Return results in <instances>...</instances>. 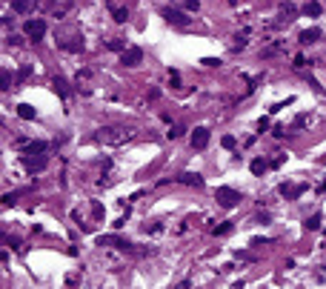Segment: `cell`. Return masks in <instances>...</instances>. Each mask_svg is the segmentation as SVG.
<instances>
[{
    "instance_id": "cell-25",
    "label": "cell",
    "mask_w": 326,
    "mask_h": 289,
    "mask_svg": "<svg viewBox=\"0 0 326 289\" xmlns=\"http://www.w3.org/2000/svg\"><path fill=\"white\" fill-rule=\"evenodd\" d=\"M26 192H29V189H20V192H12V195H3V206H12L17 198H20V195H26Z\"/></svg>"
},
{
    "instance_id": "cell-27",
    "label": "cell",
    "mask_w": 326,
    "mask_h": 289,
    "mask_svg": "<svg viewBox=\"0 0 326 289\" xmlns=\"http://www.w3.org/2000/svg\"><path fill=\"white\" fill-rule=\"evenodd\" d=\"M178 3L186 9V12H197V9H200V3H197V0H178Z\"/></svg>"
},
{
    "instance_id": "cell-18",
    "label": "cell",
    "mask_w": 326,
    "mask_h": 289,
    "mask_svg": "<svg viewBox=\"0 0 326 289\" xmlns=\"http://www.w3.org/2000/svg\"><path fill=\"white\" fill-rule=\"evenodd\" d=\"M321 12H324V6H321L318 0H309V3H306V6L300 9V15H306V17H318Z\"/></svg>"
},
{
    "instance_id": "cell-6",
    "label": "cell",
    "mask_w": 326,
    "mask_h": 289,
    "mask_svg": "<svg viewBox=\"0 0 326 289\" xmlns=\"http://www.w3.org/2000/svg\"><path fill=\"white\" fill-rule=\"evenodd\" d=\"M23 34L32 37V40H43V34H46V20H43V17L26 20V23H23Z\"/></svg>"
},
{
    "instance_id": "cell-30",
    "label": "cell",
    "mask_w": 326,
    "mask_h": 289,
    "mask_svg": "<svg viewBox=\"0 0 326 289\" xmlns=\"http://www.w3.org/2000/svg\"><path fill=\"white\" fill-rule=\"evenodd\" d=\"M0 80H3V89H12V78H9V69L0 72Z\"/></svg>"
},
{
    "instance_id": "cell-13",
    "label": "cell",
    "mask_w": 326,
    "mask_h": 289,
    "mask_svg": "<svg viewBox=\"0 0 326 289\" xmlns=\"http://www.w3.org/2000/svg\"><path fill=\"white\" fill-rule=\"evenodd\" d=\"M52 86H54V92H57L63 101H69V98H72V83H69L66 78H60V75H57V78H52Z\"/></svg>"
},
{
    "instance_id": "cell-22",
    "label": "cell",
    "mask_w": 326,
    "mask_h": 289,
    "mask_svg": "<svg viewBox=\"0 0 326 289\" xmlns=\"http://www.w3.org/2000/svg\"><path fill=\"white\" fill-rule=\"evenodd\" d=\"M106 49L109 52H126V40H120V37H112V40H106Z\"/></svg>"
},
{
    "instance_id": "cell-33",
    "label": "cell",
    "mask_w": 326,
    "mask_h": 289,
    "mask_svg": "<svg viewBox=\"0 0 326 289\" xmlns=\"http://www.w3.org/2000/svg\"><path fill=\"white\" fill-rule=\"evenodd\" d=\"M235 255L241 258V261H255V255H252V252H241V249H238V252H235Z\"/></svg>"
},
{
    "instance_id": "cell-20",
    "label": "cell",
    "mask_w": 326,
    "mask_h": 289,
    "mask_svg": "<svg viewBox=\"0 0 326 289\" xmlns=\"http://www.w3.org/2000/svg\"><path fill=\"white\" fill-rule=\"evenodd\" d=\"M269 166H272V163H266L263 158H255V160L249 163V169H252V175H266V172H269Z\"/></svg>"
},
{
    "instance_id": "cell-37",
    "label": "cell",
    "mask_w": 326,
    "mask_h": 289,
    "mask_svg": "<svg viewBox=\"0 0 326 289\" xmlns=\"http://www.w3.org/2000/svg\"><path fill=\"white\" fill-rule=\"evenodd\" d=\"M295 66L303 69V66H306V57H303V54H298V57H295Z\"/></svg>"
},
{
    "instance_id": "cell-7",
    "label": "cell",
    "mask_w": 326,
    "mask_h": 289,
    "mask_svg": "<svg viewBox=\"0 0 326 289\" xmlns=\"http://www.w3.org/2000/svg\"><path fill=\"white\" fill-rule=\"evenodd\" d=\"M120 63L129 66V69L140 66V63H143V49H140V46H129L126 52H120Z\"/></svg>"
},
{
    "instance_id": "cell-23",
    "label": "cell",
    "mask_w": 326,
    "mask_h": 289,
    "mask_svg": "<svg viewBox=\"0 0 326 289\" xmlns=\"http://www.w3.org/2000/svg\"><path fill=\"white\" fill-rule=\"evenodd\" d=\"M321 223H324V218H321V215H318V212H315V215H312V218H306V221H303V226H306V229H309V232H318V229H321Z\"/></svg>"
},
{
    "instance_id": "cell-32",
    "label": "cell",
    "mask_w": 326,
    "mask_h": 289,
    "mask_svg": "<svg viewBox=\"0 0 326 289\" xmlns=\"http://www.w3.org/2000/svg\"><path fill=\"white\" fill-rule=\"evenodd\" d=\"M92 215H95V218H98V221H100V218H103L106 212H103V206H100V204H95V206H92Z\"/></svg>"
},
{
    "instance_id": "cell-15",
    "label": "cell",
    "mask_w": 326,
    "mask_h": 289,
    "mask_svg": "<svg viewBox=\"0 0 326 289\" xmlns=\"http://www.w3.org/2000/svg\"><path fill=\"white\" fill-rule=\"evenodd\" d=\"M57 46L63 52H83V37H69V40H57Z\"/></svg>"
},
{
    "instance_id": "cell-40",
    "label": "cell",
    "mask_w": 326,
    "mask_h": 289,
    "mask_svg": "<svg viewBox=\"0 0 326 289\" xmlns=\"http://www.w3.org/2000/svg\"><path fill=\"white\" fill-rule=\"evenodd\" d=\"M229 3H232V6H235V3H238V0H229Z\"/></svg>"
},
{
    "instance_id": "cell-31",
    "label": "cell",
    "mask_w": 326,
    "mask_h": 289,
    "mask_svg": "<svg viewBox=\"0 0 326 289\" xmlns=\"http://www.w3.org/2000/svg\"><path fill=\"white\" fill-rule=\"evenodd\" d=\"M29 75H32V66H23V69H20V75H17V83H23Z\"/></svg>"
},
{
    "instance_id": "cell-19",
    "label": "cell",
    "mask_w": 326,
    "mask_h": 289,
    "mask_svg": "<svg viewBox=\"0 0 326 289\" xmlns=\"http://www.w3.org/2000/svg\"><path fill=\"white\" fill-rule=\"evenodd\" d=\"M17 118L20 120H34L37 112H34V106H29V103H20V106H17Z\"/></svg>"
},
{
    "instance_id": "cell-21",
    "label": "cell",
    "mask_w": 326,
    "mask_h": 289,
    "mask_svg": "<svg viewBox=\"0 0 326 289\" xmlns=\"http://www.w3.org/2000/svg\"><path fill=\"white\" fill-rule=\"evenodd\" d=\"M280 52H283V43H280V40H275L272 46H266V49L261 52V57L266 60V57H275V54H280Z\"/></svg>"
},
{
    "instance_id": "cell-1",
    "label": "cell",
    "mask_w": 326,
    "mask_h": 289,
    "mask_svg": "<svg viewBox=\"0 0 326 289\" xmlns=\"http://www.w3.org/2000/svg\"><path fill=\"white\" fill-rule=\"evenodd\" d=\"M129 137H132V132L126 126H103V129H98L95 140L103 143V146H120V143H126Z\"/></svg>"
},
{
    "instance_id": "cell-14",
    "label": "cell",
    "mask_w": 326,
    "mask_h": 289,
    "mask_svg": "<svg viewBox=\"0 0 326 289\" xmlns=\"http://www.w3.org/2000/svg\"><path fill=\"white\" fill-rule=\"evenodd\" d=\"M34 0H12V9H15L17 15H32L34 12Z\"/></svg>"
},
{
    "instance_id": "cell-34",
    "label": "cell",
    "mask_w": 326,
    "mask_h": 289,
    "mask_svg": "<svg viewBox=\"0 0 326 289\" xmlns=\"http://www.w3.org/2000/svg\"><path fill=\"white\" fill-rule=\"evenodd\" d=\"M200 63H203V66H220V60H215V57H203Z\"/></svg>"
},
{
    "instance_id": "cell-2",
    "label": "cell",
    "mask_w": 326,
    "mask_h": 289,
    "mask_svg": "<svg viewBox=\"0 0 326 289\" xmlns=\"http://www.w3.org/2000/svg\"><path fill=\"white\" fill-rule=\"evenodd\" d=\"M215 201L223 206V209H232V206H238L241 201H244V195H241L238 189H232V186H217L215 189Z\"/></svg>"
},
{
    "instance_id": "cell-38",
    "label": "cell",
    "mask_w": 326,
    "mask_h": 289,
    "mask_svg": "<svg viewBox=\"0 0 326 289\" xmlns=\"http://www.w3.org/2000/svg\"><path fill=\"white\" fill-rule=\"evenodd\" d=\"M300 126H306V115H300V118H295V129H300Z\"/></svg>"
},
{
    "instance_id": "cell-17",
    "label": "cell",
    "mask_w": 326,
    "mask_h": 289,
    "mask_svg": "<svg viewBox=\"0 0 326 289\" xmlns=\"http://www.w3.org/2000/svg\"><path fill=\"white\" fill-rule=\"evenodd\" d=\"M109 12H112L114 23H126V20H129V9H126V6H114V3H109Z\"/></svg>"
},
{
    "instance_id": "cell-9",
    "label": "cell",
    "mask_w": 326,
    "mask_h": 289,
    "mask_svg": "<svg viewBox=\"0 0 326 289\" xmlns=\"http://www.w3.org/2000/svg\"><path fill=\"white\" fill-rule=\"evenodd\" d=\"M209 137H212V132L206 126H195V132H192V149H206Z\"/></svg>"
},
{
    "instance_id": "cell-28",
    "label": "cell",
    "mask_w": 326,
    "mask_h": 289,
    "mask_svg": "<svg viewBox=\"0 0 326 289\" xmlns=\"http://www.w3.org/2000/svg\"><path fill=\"white\" fill-rule=\"evenodd\" d=\"M220 143H223V149H235V146H238V140H235L232 135H223L220 137Z\"/></svg>"
},
{
    "instance_id": "cell-39",
    "label": "cell",
    "mask_w": 326,
    "mask_h": 289,
    "mask_svg": "<svg viewBox=\"0 0 326 289\" xmlns=\"http://www.w3.org/2000/svg\"><path fill=\"white\" fill-rule=\"evenodd\" d=\"M318 192H326V181H324V184H321V186H318Z\"/></svg>"
},
{
    "instance_id": "cell-16",
    "label": "cell",
    "mask_w": 326,
    "mask_h": 289,
    "mask_svg": "<svg viewBox=\"0 0 326 289\" xmlns=\"http://www.w3.org/2000/svg\"><path fill=\"white\" fill-rule=\"evenodd\" d=\"M40 152H49V143H43V140H29V143L23 146V155H40Z\"/></svg>"
},
{
    "instance_id": "cell-10",
    "label": "cell",
    "mask_w": 326,
    "mask_h": 289,
    "mask_svg": "<svg viewBox=\"0 0 326 289\" xmlns=\"http://www.w3.org/2000/svg\"><path fill=\"white\" fill-rule=\"evenodd\" d=\"M321 37H324V32H321L318 26H312V29H303V32L298 34V43H300V46H312V43H318Z\"/></svg>"
},
{
    "instance_id": "cell-26",
    "label": "cell",
    "mask_w": 326,
    "mask_h": 289,
    "mask_svg": "<svg viewBox=\"0 0 326 289\" xmlns=\"http://www.w3.org/2000/svg\"><path fill=\"white\" fill-rule=\"evenodd\" d=\"M232 229H235V226H232V223H220V226H215V235H220V238H223V235H232Z\"/></svg>"
},
{
    "instance_id": "cell-4",
    "label": "cell",
    "mask_w": 326,
    "mask_h": 289,
    "mask_svg": "<svg viewBox=\"0 0 326 289\" xmlns=\"http://www.w3.org/2000/svg\"><path fill=\"white\" fill-rule=\"evenodd\" d=\"M98 246H114V249H120V252H135V243L126 238H120V235H100Z\"/></svg>"
},
{
    "instance_id": "cell-11",
    "label": "cell",
    "mask_w": 326,
    "mask_h": 289,
    "mask_svg": "<svg viewBox=\"0 0 326 289\" xmlns=\"http://www.w3.org/2000/svg\"><path fill=\"white\" fill-rule=\"evenodd\" d=\"M277 189H280V195H283L286 201H298V198L306 192V184H298V186H292V184H280Z\"/></svg>"
},
{
    "instance_id": "cell-29",
    "label": "cell",
    "mask_w": 326,
    "mask_h": 289,
    "mask_svg": "<svg viewBox=\"0 0 326 289\" xmlns=\"http://www.w3.org/2000/svg\"><path fill=\"white\" fill-rule=\"evenodd\" d=\"M246 43H249V40H246V34H238V37H235V43H232V49H246Z\"/></svg>"
},
{
    "instance_id": "cell-3",
    "label": "cell",
    "mask_w": 326,
    "mask_h": 289,
    "mask_svg": "<svg viewBox=\"0 0 326 289\" xmlns=\"http://www.w3.org/2000/svg\"><path fill=\"white\" fill-rule=\"evenodd\" d=\"M161 17L169 23V26H178V29H189V17H186V12H180V9H172V6H166V9H161Z\"/></svg>"
},
{
    "instance_id": "cell-8",
    "label": "cell",
    "mask_w": 326,
    "mask_h": 289,
    "mask_svg": "<svg viewBox=\"0 0 326 289\" xmlns=\"http://www.w3.org/2000/svg\"><path fill=\"white\" fill-rule=\"evenodd\" d=\"M295 17H298V9H295L292 3H280V9H277V20L272 23V26H277V29H280V26H289Z\"/></svg>"
},
{
    "instance_id": "cell-12",
    "label": "cell",
    "mask_w": 326,
    "mask_h": 289,
    "mask_svg": "<svg viewBox=\"0 0 326 289\" xmlns=\"http://www.w3.org/2000/svg\"><path fill=\"white\" fill-rule=\"evenodd\" d=\"M178 184H183V186H195L200 189L206 181H203V175H197V172H180L178 175Z\"/></svg>"
},
{
    "instance_id": "cell-35",
    "label": "cell",
    "mask_w": 326,
    "mask_h": 289,
    "mask_svg": "<svg viewBox=\"0 0 326 289\" xmlns=\"http://www.w3.org/2000/svg\"><path fill=\"white\" fill-rule=\"evenodd\" d=\"M263 243H272V238H252V246H263Z\"/></svg>"
},
{
    "instance_id": "cell-24",
    "label": "cell",
    "mask_w": 326,
    "mask_h": 289,
    "mask_svg": "<svg viewBox=\"0 0 326 289\" xmlns=\"http://www.w3.org/2000/svg\"><path fill=\"white\" fill-rule=\"evenodd\" d=\"M183 132H186V126H183V123H175V126L166 132V135L172 137V140H178V137H183Z\"/></svg>"
},
{
    "instance_id": "cell-5",
    "label": "cell",
    "mask_w": 326,
    "mask_h": 289,
    "mask_svg": "<svg viewBox=\"0 0 326 289\" xmlns=\"http://www.w3.org/2000/svg\"><path fill=\"white\" fill-rule=\"evenodd\" d=\"M49 166V158H46V152L40 155H23V169L29 172V175H34V172H43Z\"/></svg>"
},
{
    "instance_id": "cell-36",
    "label": "cell",
    "mask_w": 326,
    "mask_h": 289,
    "mask_svg": "<svg viewBox=\"0 0 326 289\" xmlns=\"http://www.w3.org/2000/svg\"><path fill=\"white\" fill-rule=\"evenodd\" d=\"M169 80H172V86H180V75L178 72H169Z\"/></svg>"
}]
</instances>
